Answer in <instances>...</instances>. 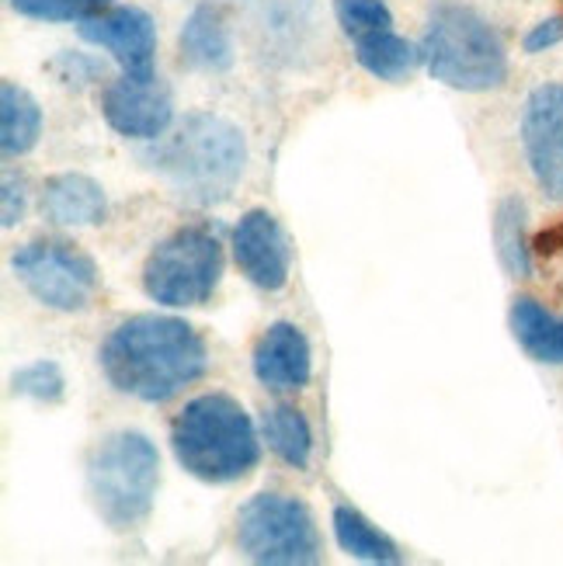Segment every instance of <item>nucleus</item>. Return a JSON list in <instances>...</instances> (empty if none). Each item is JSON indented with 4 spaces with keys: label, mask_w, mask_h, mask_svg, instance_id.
<instances>
[{
    "label": "nucleus",
    "mask_w": 563,
    "mask_h": 566,
    "mask_svg": "<svg viewBox=\"0 0 563 566\" xmlns=\"http://www.w3.org/2000/svg\"><path fill=\"white\" fill-rule=\"evenodd\" d=\"M108 386L139 403H167L209 368L202 334L178 316L136 313L108 331L97 348Z\"/></svg>",
    "instance_id": "obj_1"
},
{
    "label": "nucleus",
    "mask_w": 563,
    "mask_h": 566,
    "mask_svg": "<svg viewBox=\"0 0 563 566\" xmlns=\"http://www.w3.org/2000/svg\"><path fill=\"white\" fill-rule=\"evenodd\" d=\"M146 160L175 188L178 199L212 206L233 195L248 167V143L230 118L195 112L175 129H167Z\"/></svg>",
    "instance_id": "obj_2"
},
{
    "label": "nucleus",
    "mask_w": 563,
    "mask_h": 566,
    "mask_svg": "<svg viewBox=\"0 0 563 566\" xmlns=\"http://www.w3.org/2000/svg\"><path fill=\"white\" fill-rule=\"evenodd\" d=\"M261 441L251 413L227 392H202L170 421V452L178 465L216 486L251 476L261 462Z\"/></svg>",
    "instance_id": "obj_3"
},
{
    "label": "nucleus",
    "mask_w": 563,
    "mask_h": 566,
    "mask_svg": "<svg viewBox=\"0 0 563 566\" xmlns=\"http://www.w3.org/2000/svg\"><path fill=\"white\" fill-rule=\"evenodd\" d=\"M418 60L438 84L467 94L498 91L508 81V45L477 8L435 0L418 39Z\"/></svg>",
    "instance_id": "obj_4"
},
{
    "label": "nucleus",
    "mask_w": 563,
    "mask_h": 566,
    "mask_svg": "<svg viewBox=\"0 0 563 566\" xmlns=\"http://www.w3.org/2000/svg\"><path fill=\"white\" fill-rule=\"evenodd\" d=\"M160 486V452L143 431H115L87 455V497L112 532L150 518Z\"/></svg>",
    "instance_id": "obj_5"
},
{
    "label": "nucleus",
    "mask_w": 563,
    "mask_h": 566,
    "mask_svg": "<svg viewBox=\"0 0 563 566\" xmlns=\"http://www.w3.org/2000/svg\"><path fill=\"white\" fill-rule=\"evenodd\" d=\"M223 243L206 227H181L164 237L143 264V292L157 306L188 310L212 300L223 282Z\"/></svg>",
    "instance_id": "obj_6"
},
{
    "label": "nucleus",
    "mask_w": 563,
    "mask_h": 566,
    "mask_svg": "<svg viewBox=\"0 0 563 566\" xmlns=\"http://www.w3.org/2000/svg\"><path fill=\"white\" fill-rule=\"evenodd\" d=\"M237 549L261 566H310L321 563V528L300 497L258 494L237 511Z\"/></svg>",
    "instance_id": "obj_7"
},
{
    "label": "nucleus",
    "mask_w": 563,
    "mask_h": 566,
    "mask_svg": "<svg viewBox=\"0 0 563 566\" xmlns=\"http://www.w3.org/2000/svg\"><path fill=\"white\" fill-rule=\"evenodd\" d=\"M11 268L35 303L56 313H81L94 303L102 275L91 254L66 240H32L14 251Z\"/></svg>",
    "instance_id": "obj_8"
},
{
    "label": "nucleus",
    "mask_w": 563,
    "mask_h": 566,
    "mask_svg": "<svg viewBox=\"0 0 563 566\" xmlns=\"http://www.w3.org/2000/svg\"><path fill=\"white\" fill-rule=\"evenodd\" d=\"M529 175L546 199L563 202V84H535L522 105L519 122Z\"/></svg>",
    "instance_id": "obj_9"
},
{
    "label": "nucleus",
    "mask_w": 563,
    "mask_h": 566,
    "mask_svg": "<svg viewBox=\"0 0 563 566\" xmlns=\"http://www.w3.org/2000/svg\"><path fill=\"white\" fill-rule=\"evenodd\" d=\"M102 115L118 136L154 143L175 122V97L157 73L150 77L118 73L102 94Z\"/></svg>",
    "instance_id": "obj_10"
},
{
    "label": "nucleus",
    "mask_w": 563,
    "mask_h": 566,
    "mask_svg": "<svg viewBox=\"0 0 563 566\" xmlns=\"http://www.w3.org/2000/svg\"><path fill=\"white\" fill-rule=\"evenodd\" d=\"M84 42L105 49L122 73L150 77L157 73V24L143 8H108L77 24Z\"/></svg>",
    "instance_id": "obj_11"
},
{
    "label": "nucleus",
    "mask_w": 563,
    "mask_h": 566,
    "mask_svg": "<svg viewBox=\"0 0 563 566\" xmlns=\"http://www.w3.org/2000/svg\"><path fill=\"white\" fill-rule=\"evenodd\" d=\"M233 261L240 275L261 292H279L292 272V248L279 219L268 209H251L233 227Z\"/></svg>",
    "instance_id": "obj_12"
},
{
    "label": "nucleus",
    "mask_w": 563,
    "mask_h": 566,
    "mask_svg": "<svg viewBox=\"0 0 563 566\" xmlns=\"http://www.w3.org/2000/svg\"><path fill=\"white\" fill-rule=\"evenodd\" d=\"M254 379L272 392H300L313 376V352L310 340L296 324H272L254 344L251 355Z\"/></svg>",
    "instance_id": "obj_13"
},
{
    "label": "nucleus",
    "mask_w": 563,
    "mask_h": 566,
    "mask_svg": "<svg viewBox=\"0 0 563 566\" xmlns=\"http://www.w3.org/2000/svg\"><path fill=\"white\" fill-rule=\"evenodd\" d=\"M39 209L53 227L87 230L102 227L108 219V195L87 175L77 170H63V175L45 178L39 191Z\"/></svg>",
    "instance_id": "obj_14"
},
{
    "label": "nucleus",
    "mask_w": 563,
    "mask_h": 566,
    "mask_svg": "<svg viewBox=\"0 0 563 566\" xmlns=\"http://www.w3.org/2000/svg\"><path fill=\"white\" fill-rule=\"evenodd\" d=\"M178 53L181 63L191 70H209V73L227 70L233 63V39H230L227 14L216 4L195 8L178 32Z\"/></svg>",
    "instance_id": "obj_15"
},
{
    "label": "nucleus",
    "mask_w": 563,
    "mask_h": 566,
    "mask_svg": "<svg viewBox=\"0 0 563 566\" xmlns=\"http://www.w3.org/2000/svg\"><path fill=\"white\" fill-rule=\"evenodd\" d=\"M511 334H515L519 348L543 365H563V316L550 313L532 295H519L508 313Z\"/></svg>",
    "instance_id": "obj_16"
},
{
    "label": "nucleus",
    "mask_w": 563,
    "mask_h": 566,
    "mask_svg": "<svg viewBox=\"0 0 563 566\" xmlns=\"http://www.w3.org/2000/svg\"><path fill=\"white\" fill-rule=\"evenodd\" d=\"M39 136L42 108L32 91H24L14 81H4L0 84V150H4V157H24L35 150Z\"/></svg>",
    "instance_id": "obj_17"
},
{
    "label": "nucleus",
    "mask_w": 563,
    "mask_h": 566,
    "mask_svg": "<svg viewBox=\"0 0 563 566\" xmlns=\"http://www.w3.org/2000/svg\"><path fill=\"white\" fill-rule=\"evenodd\" d=\"M331 525H334V538L337 546L345 549L348 556L362 559V563H379V566H397L404 563L400 546L389 538L386 532H379L362 511L348 507V504H337L331 514Z\"/></svg>",
    "instance_id": "obj_18"
},
{
    "label": "nucleus",
    "mask_w": 563,
    "mask_h": 566,
    "mask_svg": "<svg viewBox=\"0 0 563 566\" xmlns=\"http://www.w3.org/2000/svg\"><path fill=\"white\" fill-rule=\"evenodd\" d=\"M494 248L511 279H532L535 248L529 240V209L519 195H508L494 209Z\"/></svg>",
    "instance_id": "obj_19"
},
{
    "label": "nucleus",
    "mask_w": 563,
    "mask_h": 566,
    "mask_svg": "<svg viewBox=\"0 0 563 566\" xmlns=\"http://www.w3.org/2000/svg\"><path fill=\"white\" fill-rule=\"evenodd\" d=\"M261 438L285 465H292V470H306L313 459V428L303 417V410L289 407V403L264 410Z\"/></svg>",
    "instance_id": "obj_20"
},
{
    "label": "nucleus",
    "mask_w": 563,
    "mask_h": 566,
    "mask_svg": "<svg viewBox=\"0 0 563 566\" xmlns=\"http://www.w3.org/2000/svg\"><path fill=\"white\" fill-rule=\"evenodd\" d=\"M355 60H358V66L365 73H373V77H379V81H404L407 73L414 70V63H421L418 60V45H410L394 29L358 39L355 42Z\"/></svg>",
    "instance_id": "obj_21"
},
{
    "label": "nucleus",
    "mask_w": 563,
    "mask_h": 566,
    "mask_svg": "<svg viewBox=\"0 0 563 566\" xmlns=\"http://www.w3.org/2000/svg\"><path fill=\"white\" fill-rule=\"evenodd\" d=\"M11 8L21 18L45 21V24H66V21L81 24L94 14L115 8V0H11Z\"/></svg>",
    "instance_id": "obj_22"
},
{
    "label": "nucleus",
    "mask_w": 563,
    "mask_h": 566,
    "mask_svg": "<svg viewBox=\"0 0 563 566\" xmlns=\"http://www.w3.org/2000/svg\"><path fill=\"white\" fill-rule=\"evenodd\" d=\"M334 18L352 42L394 29V14L383 0H334Z\"/></svg>",
    "instance_id": "obj_23"
},
{
    "label": "nucleus",
    "mask_w": 563,
    "mask_h": 566,
    "mask_svg": "<svg viewBox=\"0 0 563 566\" xmlns=\"http://www.w3.org/2000/svg\"><path fill=\"white\" fill-rule=\"evenodd\" d=\"M11 389L24 400H35V403H60L63 392H66V379H63V368L49 358H39L32 365H24L14 373Z\"/></svg>",
    "instance_id": "obj_24"
},
{
    "label": "nucleus",
    "mask_w": 563,
    "mask_h": 566,
    "mask_svg": "<svg viewBox=\"0 0 563 566\" xmlns=\"http://www.w3.org/2000/svg\"><path fill=\"white\" fill-rule=\"evenodd\" d=\"M560 42H563V18H543L525 32L522 49L529 56H543V53H550V49H556Z\"/></svg>",
    "instance_id": "obj_25"
},
{
    "label": "nucleus",
    "mask_w": 563,
    "mask_h": 566,
    "mask_svg": "<svg viewBox=\"0 0 563 566\" xmlns=\"http://www.w3.org/2000/svg\"><path fill=\"white\" fill-rule=\"evenodd\" d=\"M24 206H29V191H24V181H14L8 175L4 178V191H0V219H4V230L21 223Z\"/></svg>",
    "instance_id": "obj_26"
},
{
    "label": "nucleus",
    "mask_w": 563,
    "mask_h": 566,
    "mask_svg": "<svg viewBox=\"0 0 563 566\" xmlns=\"http://www.w3.org/2000/svg\"><path fill=\"white\" fill-rule=\"evenodd\" d=\"M560 4H563V0H560Z\"/></svg>",
    "instance_id": "obj_27"
}]
</instances>
